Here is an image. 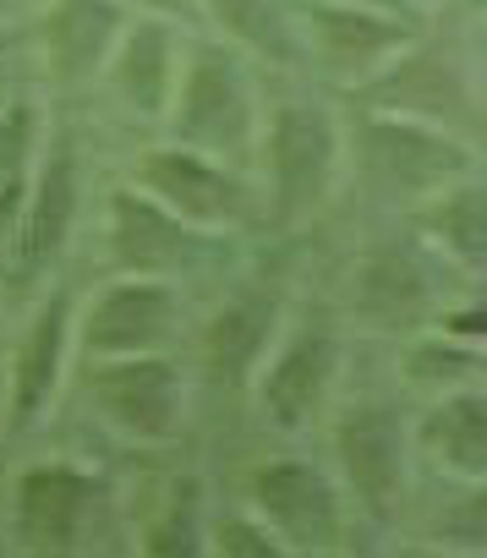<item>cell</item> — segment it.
I'll use <instances>...</instances> for the list:
<instances>
[{
  "instance_id": "cell-24",
  "label": "cell",
  "mask_w": 487,
  "mask_h": 558,
  "mask_svg": "<svg viewBox=\"0 0 487 558\" xmlns=\"http://www.w3.org/2000/svg\"><path fill=\"white\" fill-rule=\"evenodd\" d=\"M203 520H197V487L181 482L170 509L159 514V525L148 531V553H203Z\"/></svg>"
},
{
  "instance_id": "cell-29",
  "label": "cell",
  "mask_w": 487,
  "mask_h": 558,
  "mask_svg": "<svg viewBox=\"0 0 487 558\" xmlns=\"http://www.w3.org/2000/svg\"><path fill=\"white\" fill-rule=\"evenodd\" d=\"M482 105H487V28H482Z\"/></svg>"
},
{
  "instance_id": "cell-3",
  "label": "cell",
  "mask_w": 487,
  "mask_h": 558,
  "mask_svg": "<svg viewBox=\"0 0 487 558\" xmlns=\"http://www.w3.org/2000/svg\"><path fill=\"white\" fill-rule=\"evenodd\" d=\"M258 143H264L275 219L285 225L307 219L329 197V181L340 165V126L318 105H280L269 126L258 132Z\"/></svg>"
},
{
  "instance_id": "cell-6",
  "label": "cell",
  "mask_w": 487,
  "mask_h": 558,
  "mask_svg": "<svg viewBox=\"0 0 487 558\" xmlns=\"http://www.w3.org/2000/svg\"><path fill=\"white\" fill-rule=\"evenodd\" d=\"M334 460L345 493L367 514H394L411 493V427L394 405H356L334 422Z\"/></svg>"
},
{
  "instance_id": "cell-27",
  "label": "cell",
  "mask_w": 487,
  "mask_h": 558,
  "mask_svg": "<svg viewBox=\"0 0 487 558\" xmlns=\"http://www.w3.org/2000/svg\"><path fill=\"white\" fill-rule=\"evenodd\" d=\"M345 7H373V12H394V17H405L411 0H345Z\"/></svg>"
},
{
  "instance_id": "cell-9",
  "label": "cell",
  "mask_w": 487,
  "mask_h": 558,
  "mask_svg": "<svg viewBox=\"0 0 487 558\" xmlns=\"http://www.w3.org/2000/svg\"><path fill=\"white\" fill-rule=\"evenodd\" d=\"M302 39L307 50L345 83H367L378 66H389L416 34L394 12L345 7V0H307L302 7Z\"/></svg>"
},
{
  "instance_id": "cell-28",
  "label": "cell",
  "mask_w": 487,
  "mask_h": 558,
  "mask_svg": "<svg viewBox=\"0 0 487 558\" xmlns=\"http://www.w3.org/2000/svg\"><path fill=\"white\" fill-rule=\"evenodd\" d=\"M121 7H143V12H175L181 0H121Z\"/></svg>"
},
{
  "instance_id": "cell-12",
  "label": "cell",
  "mask_w": 487,
  "mask_h": 558,
  "mask_svg": "<svg viewBox=\"0 0 487 558\" xmlns=\"http://www.w3.org/2000/svg\"><path fill=\"white\" fill-rule=\"evenodd\" d=\"M105 498V482L77 465H34L17 482V525L34 547H77L94 509Z\"/></svg>"
},
{
  "instance_id": "cell-19",
  "label": "cell",
  "mask_w": 487,
  "mask_h": 558,
  "mask_svg": "<svg viewBox=\"0 0 487 558\" xmlns=\"http://www.w3.org/2000/svg\"><path fill=\"white\" fill-rule=\"evenodd\" d=\"M438 286L433 268L416 252H378L356 279V313L373 329H416L438 318Z\"/></svg>"
},
{
  "instance_id": "cell-16",
  "label": "cell",
  "mask_w": 487,
  "mask_h": 558,
  "mask_svg": "<svg viewBox=\"0 0 487 558\" xmlns=\"http://www.w3.org/2000/svg\"><path fill=\"white\" fill-rule=\"evenodd\" d=\"M416 444L438 471L460 482H487V389L482 384L443 389L416 422Z\"/></svg>"
},
{
  "instance_id": "cell-2",
  "label": "cell",
  "mask_w": 487,
  "mask_h": 558,
  "mask_svg": "<svg viewBox=\"0 0 487 558\" xmlns=\"http://www.w3.org/2000/svg\"><path fill=\"white\" fill-rule=\"evenodd\" d=\"M351 148H356L362 175L400 203H427L433 192L476 170V154L465 148V137L411 121V116H383V110H367L356 121Z\"/></svg>"
},
{
  "instance_id": "cell-22",
  "label": "cell",
  "mask_w": 487,
  "mask_h": 558,
  "mask_svg": "<svg viewBox=\"0 0 487 558\" xmlns=\"http://www.w3.org/2000/svg\"><path fill=\"white\" fill-rule=\"evenodd\" d=\"M208 12H214V23L224 28V39L235 50H247L258 61H275V66L302 61L296 23L280 12V0H208Z\"/></svg>"
},
{
  "instance_id": "cell-20",
  "label": "cell",
  "mask_w": 487,
  "mask_h": 558,
  "mask_svg": "<svg viewBox=\"0 0 487 558\" xmlns=\"http://www.w3.org/2000/svg\"><path fill=\"white\" fill-rule=\"evenodd\" d=\"M66 351H72V296L56 291L39 307V318L17 351V373H12V427L17 433L34 427L45 416V405L56 400L61 373H66Z\"/></svg>"
},
{
  "instance_id": "cell-17",
  "label": "cell",
  "mask_w": 487,
  "mask_h": 558,
  "mask_svg": "<svg viewBox=\"0 0 487 558\" xmlns=\"http://www.w3.org/2000/svg\"><path fill=\"white\" fill-rule=\"evenodd\" d=\"M275 340H280V302L269 291H241L208 318V335H203L208 373L219 384H253Z\"/></svg>"
},
{
  "instance_id": "cell-30",
  "label": "cell",
  "mask_w": 487,
  "mask_h": 558,
  "mask_svg": "<svg viewBox=\"0 0 487 558\" xmlns=\"http://www.w3.org/2000/svg\"><path fill=\"white\" fill-rule=\"evenodd\" d=\"M465 7H471V12H487V0H465Z\"/></svg>"
},
{
  "instance_id": "cell-10",
  "label": "cell",
  "mask_w": 487,
  "mask_h": 558,
  "mask_svg": "<svg viewBox=\"0 0 487 558\" xmlns=\"http://www.w3.org/2000/svg\"><path fill=\"white\" fill-rule=\"evenodd\" d=\"M137 186L154 192L192 230H224V225L241 219V208H247V197H241V181L230 175V165L214 159V154H197L186 143L148 148L137 159Z\"/></svg>"
},
{
  "instance_id": "cell-4",
  "label": "cell",
  "mask_w": 487,
  "mask_h": 558,
  "mask_svg": "<svg viewBox=\"0 0 487 558\" xmlns=\"http://www.w3.org/2000/svg\"><path fill=\"white\" fill-rule=\"evenodd\" d=\"M88 389L99 416L132 444H170L186 422V378L165 351L105 356Z\"/></svg>"
},
{
  "instance_id": "cell-7",
  "label": "cell",
  "mask_w": 487,
  "mask_h": 558,
  "mask_svg": "<svg viewBox=\"0 0 487 558\" xmlns=\"http://www.w3.org/2000/svg\"><path fill=\"white\" fill-rule=\"evenodd\" d=\"M253 498L291 553H334L345 542L340 487L313 460H269L253 476Z\"/></svg>"
},
{
  "instance_id": "cell-1",
  "label": "cell",
  "mask_w": 487,
  "mask_h": 558,
  "mask_svg": "<svg viewBox=\"0 0 487 558\" xmlns=\"http://www.w3.org/2000/svg\"><path fill=\"white\" fill-rule=\"evenodd\" d=\"M170 126L175 143L214 154V159H247L258 143V99H253V77L241 66L235 50L224 45H203L181 61L175 77V99H170Z\"/></svg>"
},
{
  "instance_id": "cell-11",
  "label": "cell",
  "mask_w": 487,
  "mask_h": 558,
  "mask_svg": "<svg viewBox=\"0 0 487 558\" xmlns=\"http://www.w3.org/2000/svg\"><path fill=\"white\" fill-rule=\"evenodd\" d=\"M334 373H340V340L324 335V329H302L291 340H280L264 367H258V400H264V416L285 433L307 427L313 411L329 400L334 389Z\"/></svg>"
},
{
  "instance_id": "cell-14",
  "label": "cell",
  "mask_w": 487,
  "mask_h": 558,
  "mask_svg": "<svg viewBox=\"0 0 487 558\" xmlns=\"http://www.w3.org/2000/svg\"><path fill=\"white\" fill-rule=\"evenodd\" d=\"M186 246H192V225L175 219L154 192H143V186L110 192V252H115L121 274L170 279L186 263Z\"/></svg>"
},
{
  "instance_id": "cell-13",
  "label": "cell",
  "mask_w": 487,
  "mask_h": 558,
  "mask_svg": "<svg viewBox=\"0 0 487 558\" xmlns=\"http://www.w3.org/2000/svg\"><path fill=\"white\" fill-rule=\"evenodd\" d=\"M105 77L115 83V94L137 116L165 121L170 99H175V77H181L175 28L165 17H126V28H121V39H115V50L105 61Z\"/></svg>"
},
{
  "instance_id": "cell-8",
  "label": "cell",
  "mask_w": 487,
  "mask_h": 558,
  "mask_svg": "<svg viewBox=\"0 0 487 558\" xmlns=\"http://www.w3.org/2000/svg\"><path fill=\"white\" fill-rule=\"evenodd\" d=\"M170 335H175V291L159 274H121L115 286H105L88 302L83 329H77V340L94 362L165 351Z\"/></svg>"
},
{
  "instance_id": "cell-23",
  "label": "cell",
  "mask_w": 487,
  "mask_h": 558,
  "mask_svg": "<svg viewBox=\"0 0 487 558\" xmlns=\"http://www.w3.org/2000/svg\"><path fill=\"white\" fill-rule=\"evenodd\" d=\"M28 137H34V116L23 105L0 110V225L12 208H23V175H28Z\"/></svg>"
},
{
  "instance_id": "cell-5",
  "label": "cell",
  "mask_w": 487,
  "mask_h": 558,
  "mask_svg": "<svg viewBox=\"0 0 487 558\" xmlns=\"http://www.w3.org/2000/svg\"><path fill=\"white\" fill-rule=\"evenodd\" d=\"M367 110H383V116H411V121H427V126H443V132H471L482 121V99L471 94L465 72L443 56V50H416V39L389 61L378 66L367 83H356Z\"/></svg>"
},
{
  "instance_id": "cell-21",
  "label": "cell",
  "mask_w": 487,
  "mask_h": 558,
  "mask_svg": "<svg viewBox=\"0 0 487 558\" xmlns=\"http://www.w3.org/2000/svg\"><path fill=\"white\" fill-rule=\"evenodd\" d=\"M416 225L454 268L487 274V181H476V170L416 203Z\"/></svg>"
},
{
  "instance_id": "cell-15",
  "label": "cell",
  "mask_w": 487,
  "mask_h": 558,
  "mask_svg": "<svg viewBox=\"0 0 487 558\" xmlns=\"http://www.w3.org/2000/svg\"><path fill=\"white\" fill-rule=\"evenodd\" d=\"M77 192H83V170L72 159V148H56L45 159V170L34 175V192L23 203V219H17V241H12V263L17 274H39L56 263V252L66 246L72 235V219H77Z\"/></svg>"
},
{
  "instance_id": "cell-18",
  "label": "cell",
  "mask_w": 487,
  "mask_h": 558,
  "mask_svg": "<svg viewBox=\"0 0 487 558\" xmlns=\"http://www.w3.org/2000/svg\"><path fill=\"white\" fill-rule=\"evenodd\" d=\"M126 28L121 0H56L45 17V56L61 83H88L105 72L115 39Z\"/></svg>"
},
{
  "instance_id": "cell-25",
  "label": "cell",
  "mask_w": 487,
  "mask_h": 558,
  "mask_svg": "<svg viewBox=\"0 0 487 558\" xmlns=\"http://www.w3.org/2000/svg\"><path fill=\"white\" fill-rule=\"evenodd\" d=\"M208 547L224 553V558H285V553H291V547L275 536L269 520H264V525H253V520H224V525L208 536Z\"/></svg>"
},
{
  "instance_id": "cell-26",
  "label": "cell",
  "mask_w": 487,
  "mask_h": 558,
  "mask_svg": "<svg viewBox=\"0 0 487 558\" xmlns=\"http://www.w3.org/2000/svg\"><path fill=\"white\" fill-rule=\"evenodd\" d=\"M476 493L443 520V547H471V553H487V482H471Z\"/></svg>"
}]
</instances>
